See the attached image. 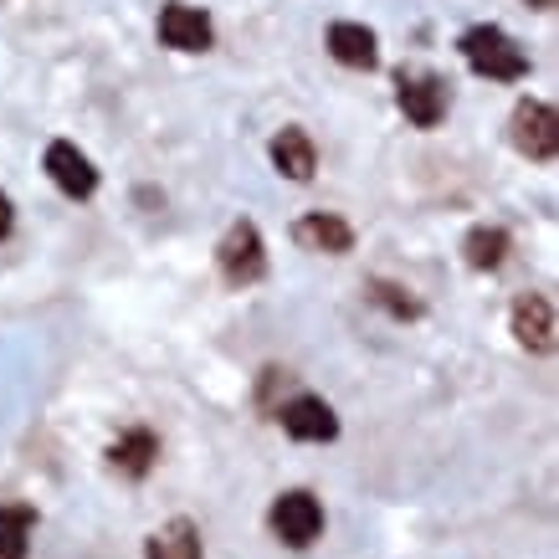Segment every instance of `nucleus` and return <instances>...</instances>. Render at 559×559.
I'll return each mask as SVG.
<instances>
[{
	"mask_svg": "<svg viewBox=\"0 0 559 559\" xmlns=\"http://www.w3.org/2000/svg\"><path fill=\"white\" fill-rule=\"evenodd\" d=\"M47 175H51V186L62 190V195H72V201H87V195L98 190V170H93V159H87L78 144H68V139L47 144Z\"/></svg>",
	"mask_w": 559,
	"mask_h": 559,
	"instance_id": "nucleus-7",
	"label": "nucleus"
},
{
	"mask_svg": "<svg viewBox=\"0 0 559 559\" xmlns=\"http://www.w3.org/2000/svg\"><path fill=\"white\" fill-rule=\"evenodd\" d=\"M370 304H380L390 313V319H421V304L411 298V288H401V283H385V277H374L370 283Z\"/></svg>",
	"mask_w": 559,
	"mask_h": 559,
	"instance_id": "nucleus-17",
	"label": "nucleus"
},
{
	"mask_svg": "<svg viewBox=\"0 0 559 559\" xmlns=\"http://www.w3.org/2000/svg\"><path fill=\"white\" fill-rule=\"evenodd\" d=\"M509 247H513V237L503 231V226H473L467 241H462V257H467V267L473 272H498L503 262H509Z\"/></svg>",
	"mask_w": 559,
	"mask_h": 559,
	"instance_id": "nucleus-14",
	"label": "nucleus"
},
{
	"mask_svg": "<svg viewBox=\"0 0 559 559\" xmlns=\"http://www.w3.org/2000/svg\"><path fill=\"white\" fill-rule=\"evenodd\" d=\"M528 11H555V0H524Z\"/></svg>",
	"mask_w": 559,
	"mask_h": 559,
	"instance_id": "nucleus-19",
	"label": "nucleus"
},
{
	"mask_svg": "<svg viewBox=\"0 0 559 559\" xmlns=\"http://www.w3.org/2000/svg\"><path fill=\"white\" fill-rule=\"evenodd\" d=\"M32 534H36V509H26V503L0 509V559H26Z\"/></svg>",
	"mask_w": 559,
	"mask_h": 559,
	"instance_id": "nucleus-16",
	"label": "nucleus"
},
{
	"mask_svg": "<svg viewBox=\"0 0 559 559\" xmlns=\"http://www.w3.org/2000/svg\"><path fill=\"white\" fill-rule=\"evenodd\" d=\"M216 262H221V277L231 283V288H252L267 277V252H262V231H257L252 221H237L216 247Z\"/></svg>",
	"mask_w": 559,
	"mask_h": 559,
	"instance_id": "nucleus-2",
	"label": "nucleus"
},
{
	"mask_svg": "<svg viewBox=\"0 0 559 559\" xmlns=\"http://www.w3.org/2000/svg\"><path fill=\"white\" fill-rule=\"evenodd\" d=\"M267 524H272L277 539L288 544V549H308V544L323 534V509H319V498H313V492L293 488V492H283V498L272 503Z\"/></svg>",
	"mask_w": 559,
	"mask_h": 559,
	"instance_id": "nucleus-3",
	"label": "nucleus"
},
{
	"mask_svg": "<svg viewBox=\"0 0 559 559\" xmlns=\"http://www.w3.org/2000/svg\"><path fill=\"white\" fill-rule=\"evenodd\" d=\"M11 226H16V211H11V195L0 190V241L11 237Z\"/></svg>",
	"mask_w": 559,
	"mask_h": 559,
	"instance_id": "nucleus-18",
	"label": "nucleus"
},
{
	"mask_svg": "<svg viewBox=\"0 0 559 559\" xmlns=\"http://www.w3.org/2000/svg\"><path fill=\"white\" fill-rule=\"evenodd\" d=\"M513 334L528 355H549L555 349V304L544 293H524L513 304Z\"/></svg>",
	"mask_w": 559,
	"mask_h": 559,
	"instance_id": "nucleus-9",
	"label": "nucleus"
},
{
	"mask_svg": "<svg viewBox=\"0 0 559 559\" xmlns=\"http://www.w3.org/2000/svg\"><path fill=\"white\" fill-rule=\"evenodd\" d=\"M159 462V437H154L150 426H134V431H123L114 447H108V467L123 477H150V467Z\"/></svg>",
	"mask_w": 559,
	"mask_h": 559,
	"instance_id": "nucleus-11",
	"label": "nucleus"
},
{
	"mask_svg": "<svg viewBox=\"0 0 559 559\" xmlns=\"http://www.w3.org/2000/svg\"><path fill=\"white\" fill-rule=\"evenodd\" d=\"M159 41L175 51H205L211 41H216V26H211V16L205 11H195V5H165L159 11Z\"/></svg>",
	"mask_w": 559,
	"mask_h": 559,
	"instance_id": "nucleus-8",
	"label": "nucleus"
},
{
	"mask_svg": "<svg viewBox=\"0 0 559 559\" xmlns=\"http://www.w3.org/2000/svg\"><path fill=\"white\" fill-rule=\"evenodd\" d=\"M277 421L293 441H334L340 437V416L319 395H293L288 406H277Z\"/></svg>",
	"mask_w": 559,
	"mask_h": 559,
	"instance_id": "nucleus-6",
	"label": "nucleus"
},
{
	"mask_svg": "<svg viewBox=\"0 0 559 559\" xmlns=\"http://www.w3.org/2000/svg\"><path fill=\"white\" fill-rule=\"evenodd\" d=\"M329 51L340 57L344 68L370 72L374 62H380V51H374V32L370 26H359V21H334V26H329Z\"/></svg>",
	"mask_w": 559,
	"mask_h": 559,
	"instance_id": "nucleus-12",
	"label": "nucleus"
},
{
	"mask_svg": "<svg viewBox=\"0 0 559 559\" xmlns=\"http://www.w3.org/2000/svg\"><path fill=\"white\" fill-rule=\"evenodd\" d=\"M272 165L288 175V180H313L319 150H313V139H308L304 129H283V134L272 139Z\"/></svg>",
	"mask_w": 559,
	"mask_h": 559,
	"instance_id": "nucleus-13",
	"label": "nucleus"
},
{
	"mask_svg": "<svg viewBox=\"0 0 559 559\" xmlns=\"http://www.w3.org/2000/svg\"><path fill=\"white\" fill-rule=\"evenodd\" d=\"M395 98H401V114H406L416 129H437L441 119H447V108H452V93H447V83H441L437 72H401L395 78Z\"/></svg>",
	"mask_w": 559,
	"mask_h": 559,
	"instance_id": "nucleus-4",
	"label": "nucleus"
},
{
	"mask_svg": "<svg viewBox=\"0 0 559 559\" xmlns=\"http://www.w3.org/2000/svg\"><path fill=\"white\" fill-rule=\"evenodd\" d=\"M462 57H467V68L492 78V83H519L528 78V57L519 51L503 26H473V32L462 36Z\"/></svg>",
	"mask_w": 559,
	"mask_h": 559,
	"instance_id": "nucleus-1",
	"label": "nucleus"
},
{
	"mask_svg": "<svg viewBox=\"0 0 559 559\" xmlns=\"http://www.w3.org/2000/svg\"><path fill=\"white\" fill-rule=\"evenodd\" d=\"M513 144H519V154L539 159V165L555 159L559 154V114L539 98H524L513 108Z\"/></svg>",
	"mask_w": 559,
	"mask_h": 559,
	"instance_id": "nucleus-5",
	"label": "nucleus"
},
{
	"mask_svg": "<svg viewBox=\"0 0 559 559\" xmlns=\"http://www.w3.org/2000/svg\"><path fill=\"white\" fill-rule=\"evenodd\" d=\"M144 559H201V528L190 519H175V524L154 528L150 544H144Z\"/></svg>",
	"mask_w": 559,
	"mask_h": 559,
	"instance_id": "nucleus-15",
	"label": "nucleus"
},
{
	"mask_svg": "<svg viewBox=\"0 0 559 559\" xmlns=\"http://www.w3.org/2000/svg\"><path fill=\"white\" fill-rule=\"evenodd\" d=\"M293 241L304 247V252H329V257H344L355 247V226L340 216H329V211H313L293 226Z\"/></svg>",
	"mask_w": 559,
	"mask_h": 559,
	"instance_id": "nucleus-10",
	"label": "nucleus"
}]
</instances>
